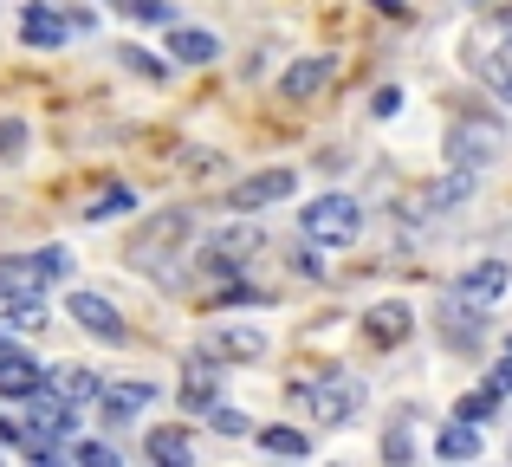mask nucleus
Instances as JSON below:
<instances>
[{"label": "nucleus", "mask_w": 512, "mask_h": 467, "mask_svg": "<svg viewBox=\"0 0 512 467\" xmlns=\"http://www.w3.org/2000/svg\"><path fill=\"white\" fill-rule=\"evenodd\" d=\"M325 78H331V59H299V65H286V78H279V98L305 104V98H318Z\"/></svg>", "instance_id": "nucleus-14"}, {"label": "nucleus", "mask_w": 512, "mask_h": 467, "mask_svg": "<svg viewBox=\"0 0 512 467\" xmlns=\"http://www.w3.org/2000/svg\"><path fill=\"white\" fill-rule=\"evenodd\" d=\"M487 383H493L500 396H512V351H506V364H493V377H487Z\"/></svg>", "instance_id": "nucleus-33"}, {"label": "nucleus", "mask_w": 512, "mask_h": 467, "mask_svg": "<svg viewBox=\"0 0 512 467\" xmlns=\"http://www.w3.org/2000/svg\"><path fill=\"white\" fill-rule=\"evenodd\" d=\"M214 351L247 364V357H266V338H260V331H247V325H234V331H214Z\"/></svg>", "instance_id": "nucleus-20"}, {"label": "nucleus", "mask_w": 512, "mask_h": 467, "mask_svg": "<svg viewBox=\"0 0 512 467\" xmlns=\"http://www.w3.org/2000/svg\"><path fill=\"white\" fill-rule=\"evenodd\" d=\"M435 455H441V461H474V455H480V422H461V416H454L448 429H441Z\"/></svg>", "instance_id": "nucleus-18"}, {"label": "nucleus", "mask_w": 512, "mask_h": 467, "mask_svg": "<svg viewBox=\"0 0 512 467\" xmlns=\"http://www.w3.org/2000/svg\"><path fill=\"white\" fill-rule=\"evenodd\" d=\"M130 208H137V195H130V189H124V182H117V189H104V195H98V202H91V208H85V221H111V215H130Z\"/></svg>", "instance_id": "nucleus-22"}, {"label": "nucleus", "mask_w": 512, "mask_h": 467, "mask_svg": "<svg viewBox=\"0 0 512 467\" xmlns=\"http://www.w3.org/2000/svg\"><path fill=\"white\" fill-rule=\"evenodd\" d=\"M20 150H26V124L20 117H0V163H13Z\"/></svg>", "instance_id": "nucleus-27"}, {"label": "nucleus", "mask_w": 512, "mask_h": 467, "mask_svg": "<svg viewBox=\"0 0 512 467\" xmlns=\"http://www.w3.org/2000/svg\"><path fill=\"white\" fill-rule=\"evenodd\" d=\"M46 390H59L65 403L85 409V403H98V396H104V383L91 377V370H46Z\"/></svg>", "instance_id": "nucleus-17"}, {"label": "nucleus", "mask_w": 512, "mask_h": 467, "mask_svg": "<svg viewBox=\"0 0 512 467\" xmlns=\"http://www.w3.org/2000/svg\"><path fill=\"white\" fill-rule=\"evenodd\" d=\"M299 228H305L312 247H350L357 228H363V215H357V202H350V195H318V202L299 215Z\"/></svg>", "instance_id": "nucleus-2"}, {"label": "nucleus", "mask_w": 512, "mask_h": 467, "mask_svg": "<svg viewBox=\"0 0 512 467\" xmlns=\"http://www.w3.org/2000/svg\"><path fill=\"white\" fill-rule=\"evenodd\" d=\"M214 403H221V396H214V364H208V357H188V377H182V409H188V416H208Z\"/></svg>", "instance_id": "nucleus-13"}, {"label": "nucleus", "mask_w": 512, "mask_h": 467, "mask_svg": "<svg viewBox=\"0 0 512 467\" xmlns=\"http://www.w3.org/2000/svg\"><path fill=\"white\" fill-rule=\"evenodd\" d=\"M46 266H39V253H26V260H0V305L7 299H33V292H46Z\"/></svg>", "instance_id": "nucleus-9"}, {"label": "nucleus", "mask_w": 512, "mask_h": 467, "mask_svg": "<svg viewBox=\"0 0 512 467\" xmlns=\"http://www.w3.org/2000/svg\"><path fill=\"white\" fill-rule=\"evenodd\" d=\"M299 189V176L292 169H266V176H247L234 195H227V208H240V215H253V208H273V202H286V195Z\"/></svg>", "instance_id": "nucleus-6"}, {"label": "nucleus", "mask_w": 512, "mask_h": 467, "mask_svg": "<svg viewBox=\"0 0 512 467\" xmlns=\"http://www.w3.org/2000/svg\"><path fill=\"white\" fill-rule=\"evenodd\" d=\"M188 228H195V221H188L182 208H169V215H156L150 228L137 234V247H130V260H137V266H163V253L175 247V240H188Z\"/></svg>", "instance_id": "nucleus-5"}, {"label": "nucleus", "mask_w": 512, "mask_h": 467, "mask_svg": "<svg viewBox=\"0 0 512 467\" xmlns=\"http://www.w3.org/2000/svg\"><path fill=\"white\" fill-rule=\"evenodd\" d=\"M506 351H512V338H506Z\"/></svg>", "instance_id": "nucleus-37"}, {"label": "nucleus", "mask_w": 512, "mask_h": 467, "mask_svg": "<svg viewBox=\"0 0 512 467\" xmlns=\"http://www.w3.org/2000/svg\"><path fill=\"white\" fill-rule=\"evenodd\" d=\"M292 403L312 409V416H325V422H350L363 409V383L344 377V370H325L318 383H292Z\"/></svg>", "instance_id": "nucleus-1"}, {"label": "nucleus", "mask_w": 512, "mask_h": 467, "mask_svg": "<svg viewBox=\"0 0 512 467\" xmlns=\"http://www.w3.org/2000/svg\"><path fill=\"white\" fill-rule=\"evenodd\" d=\"M130 20H150V26H175V7L169 0H117Z\"/></svg>", "instance_id": "nucleus-25"}, {"label": "nucleus", "mask_w": 512, "mask_h": 467, "mask_svg": "<svg viewBox=\"0 0 512 467\" xmlns=\"http://www.w3.org/2000/svg\"><path fill=\"white\" fill-rule=\"evenodd\" d=\"M448 156H454V169H487L493 156H506V130L493 117H461L448 130Z\"/></svg>", "instance_id": "nucleus-3"}, {"label": "nucleus", "mask_w": 512, "mask_h": 467, "mask_svg": "<svg viewBox=\"0 0 512 467\" xmlns=\"http://www.w3.org/2000/svg\"><path fill=\"white\" fill-rule=\"evenodd\" d=\"M506 286H512V266H506V260H480L474 273L454 279V305H461V312H487V305L500 299Z\"/></svg>", "instance_id": "nucleus-4"}, {"label": "nucleus", "mask_w": 512, "mask_h": 467, "mask_svg": "<svg viewBox=\"0 0 512 467\" xmlns=\"http://www.w3.org/2000/svg\"><path fill=\"white\" fill-rule=\"evenodd\" d=\"M383 455H389V461H409V455H415L409 429H389V435H383Z\"/></svg>", "instance_id": "nucleus-31"}, {"label": "nucleus", "mask_w": 512, "mask_h": 467, "mask_svg": "<svg viewBox=\"0 0 512 467\" xmlns=\"http://www.w3.org/2000/svg\"><path fill=\"white\" fill-rule=\"evenodd\" d=\"M370 111H376V117H396V111H402V91H396V85H389V91H376V104H370Z\"/></svg>", "instance_id": "nucleus-32"}, {"label": "nucleus", "mask_w": 512, "mask_h": 467, "mask_svg": "<svg viewBox=\"0 0 512 467\" xmlns=\"http://www.w3.org/2000/svg\"><path fill=\"white\" fill-rule=\"evenodd\" d=\"M474 7H493V0H474Z\"/></svg>", "instance_id": "nucleus-36"}, {"label": "nucleus", "mask_w": 512, "mask_h": 467, "mask_svg": "<svg viewBox=\"0 0 512 467\" xmlns=\"http://www.w3.org/2000/svg\"><path fill=\"white\" fill-rule=\"evenodd\" d=\"M208 422H214L221 435H247V416H240V409H227V403H214V409H208Z\"/></svg>", "instance_id": "nucleus-28"}, {"label": "nucleus", "mask_w": 512, "mask_h": 467, "mask_svg": "<svg viewBox=\"0 0 512 467\" xmlns=\"http://www.w3.org/2000/svg\"><path fill=\"white\" fill-rule=\"evenodd\" d=\"M39 266H46V279H65L72 273V253L65 247H39Z\"/></svg>", "instance_id": "nucleus-30"}, {"label": "nucleus", "mask_w": 512, "mask_h": 467, "mask_svg": "<svg viewBox=\"0 0 512 467\" xmlns=\"http://www.w3.org/2000/svg\"><path fill=\"white\" fill-rule=\"evenodd\" d=\"M124 59H130V65H137V72H143V78H163V65H156V59H143V52H137V46H130V52H124Z\"/></svg>", "instance_id": "nucleus-34"}, {"label": "nucleus", "mask_w": 512, "mask_h": 467, "mask_svg": "<svg viewBox=\"0 0 512 467\" xmlns=\"http://www.w3.org/2000/svg\"><path fill=\"white\" fill-rule=\"evenodd\" d=\"M65 33H72V26H65V13H52V7H26L20 13V39H26V46H39V52L65 46Z\"/></svg>", "instance_id": "nucleus-12"}, {"label": "nucleus", "mask_w": 512, "mask_h": 467, "mask_svg": "<svg viewBox=\"0 0 512 467\" xmlns=\"http://www.w3.org/2000/svg\"><path fill=\"white\" fill-rule=\"evenodd\" d=\"M461 202H467V176H454V169H448L441 182H428V189L415 195L409 215H415V221H435V215H448V208H461Z\"/></svg>", "instance_id": "nucleus-10"}, {"label": "nucleus", "mask_w": 512, "mask_h": 467, "mask_svg": "<svg viewBox=\"0 0 512 467\" xmlns=\"http://www.w3.org/2000/svg\"><path fill=\"white\" fill-rule=\"evenodd\" d=\"M260 448H266V455H312V435L279 422V429H260Z\"/></svg>", "instance_id": "nucleus-21"}, {"label": "nucleus", "mask_w": 512, "mask_h": 467, "mask_svg": "<svg viewBox=\"0 0 512 467\" xmlns=\"http://www.w3.org/2000/svg\"><path fill=\"white\" fill-rule=\"evenodd\" d=\"M65 312H72L78 325L91 331V338H104V344H124V318L111 312V299H98V292H72V299H65Z\"/></svg>", "instance_id": "nucleus-7"}, {"label": "nucleus", "mask_w": 512, "mask_h": 467, "mask_svg": "<svg viewBox=\"0 0 512 467\" xmlns=\"http://www.w3.org/2000/svg\"><path fill=\"white\" fill-rule=\"evenodd\" d=\"M72 461H85V467H111V461H117V448H104V442H78V448H72Z\"/></svg>", "instance_id": "nucleus-29"}, {"label": "nucleus", "mask_w": 512, "mask_h": 467, "mask_svg": "<svg viewBox=\"0 0 512 467\" xmlns=\"http://www.w3.org/2000/svg\"><path fill=\"white\" fill-rule=\"evenodd\" d=\"M454 416H461V422H487V416H500V390L487 383V390L461 396V403H454Z\"/></svg>", "instance_id": "nucleus-23"}, {"label": "nucleus", "mask_w": 512, "mask_h": 467, "mask_svg": "<svg viewBox=\"0 0 512 467\" xmlns=\"http://www.w3.org/2000/svg\"><path fill=\"white\" fill-rule=\"evenodd\" d=\"M169 52L182 65H208V59H221V39L201 33V26H169Z\"/></svg>", "instance_id": "nucleus-15"}, {"label": "nucleus", "mask_w": 512, "mask_h": 467, "mask_svg": "<svg viewBox=\"0 0 512 467\" xmlns=\"http://www.w3.org/2000/svg\"><path fill=\"white\" fill-rule=\"evenodd\" d=\"M7 351H20V344H13V338H7V331H0V357H7Z\"/></svg>", "instance_id": "nucleus-35"}, {"label": "nucleus", "mask_w": 512, "mask_h": 467, "mask_svg": "<svg viewBox=\"0 0 512 467\" xmlns=\"http://www.w3.org/2000/svg\"><path fill=\"white\" fill-rule=\"evenodd\" d=\"M409 325H415V318H409V305H396V299H389V305H370V318H363V331H370L376 344L409 338Z\"/></svg>", "instance_id": "nucleus-16"}, {"label": "nucleus", "mask_w": 512, "mask_h": 467, "mask_svg": "<svg viewBox=\"0 0 512 467\" xmlns=\"http://www.w3.org/2000/svg\"><path fill=\"white\" fill-rule=\"evenodd\" d=\"M7 325L39 331V325H46V292H33V299H7Z\"/></svg>", "instance_id": "nucleus-24"}, {"label": "nucleus", "mask_w": 512, "mask_h": 467, "mask_svg": "<svg viewBox=\"0 0 512 467\" xmlns=\"http://www.w3.org/2000/svg\"><path fill=\"white\" fill-rule=\"evenodd\" d=\"M150 403H156V383H111V390L98 396L104 422H130L137 409H150Z\"/></svg>", "instance_id": "nucleus-11"}, {"label": "nucleus", "mask_w": 512, "mask_h": 467, "mask_svg": "<svg viewBox=\"0 0 512 467\" xmlns=\"http://www.w3.org/2000/svg\"><path fill=\"white\" fill-rule=\"evenodd\" d=\"M33 390H46V364L26 357V351H7L0 357V396H7V403H26Z\"/></svg>", "instance_id": "nucleus-8"}, {"label": "nucleus", "mask_w": 512, "mask_h": 467, "mask_svg": "<svg viewBox=\"0 0 512 467\" xmlns=\"http://www.w3.org/2000/svg\"><path fill=\"white\" fill-rule=\"evenodd\" d=\"M487 85H493V91H500V98L512 104V39H506V46L487 59Z\"/></svg>", "instance_id": "nucleus-26"}, {"label": "nucleus", "mask_w": 512, "mask_h": 467, "mask_svg": "<svg viewBox=\"0 0 512 467\" xmlns=\"http://www.w3.org/2000/svg\"><path fill=\"white\" fill-rule=\"evenodd\" d=\"M143 455H150V461H163V467H188V461H195V442H188L182 429H150Z\"/></svg>", "instance_id": "nucleus-19"}]
</instances>
